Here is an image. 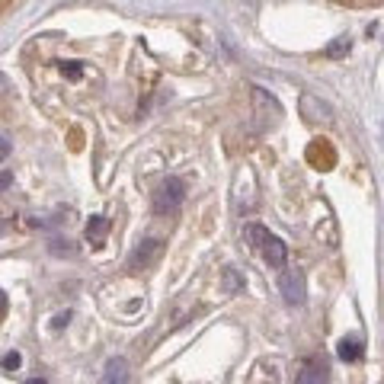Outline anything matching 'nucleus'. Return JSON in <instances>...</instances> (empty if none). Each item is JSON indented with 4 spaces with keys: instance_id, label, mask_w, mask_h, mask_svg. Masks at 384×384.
<instances>
[{
    "instance_id": "7",
    "label": "nucleus",
    "mask_w": 384,
    "mask_h": 384,
    "mask_svg": "<svg viewBox=\"0 0 384 384\" xmlns=\"http://www.w3.org/2000/svg\"><path fill=\"white\" fill-rule=\"evenodd\" d=\"M106 231H109V218H103V215H93V218L87 221V241H90L93 247H103Z\"/></svg>"
},
{
    "instance_id": "18",
    "label": "nucleus",
    "mask_w": 384,
    "mask_h": 384,
    "mask_svg": "<svg viewBox=\"0 0 384 384\" xmlns=\"http://www.w3.org/2000/svg\"><path fill=\"white\" fill-rule=\"evenodd\" d=\"M26 384H45V381H42V378H29V381H26Z\"/></svg>"
},
{
    "instance_id": "12",
    "label": "nucleus",
    "mask_w": 384,
    "mask_h": 384,
    "mask_svg": "<svg viewBox=\"0 0 384 384\" xmlns=\"http://www.w3.org/2000/svg\"><path fill=\"white\" fill-rule=\"evenodd\" d=\"M346 52H349V38H336V42L327 48V55H330V58H339V55H346Z\"/></svg>"
},
{
    "instance_id": "4",
    "label": "nucleus",
    "mask_w": 384,
    "mask_h": 384,
    "mask_svg": "<svg viewBox=\"0 0 384 384\" xmlns=\"http://www.w3.org/2000/svg\"><path fill=\"white\" fill-rule=\"evenodd\" d=\"M263 253H266V263H269L272 269H282V266H285V259H288V247H285V241L272 237V234H269V241H266Z\"/></svg>"
},
{
    "instance_id": "5",
    "label": "nucleus",
    "mask_w": 384,
    "mask_h": 384,
    "mask_svg": "<svg viewBox=\"0 0 384 384\" xmlns=\"http://www.w3.org/2000/svg\"><path fill=\"white\" fill-rule=\"evenodd\" d=\"M103 384H128V362L122 355L106 362V371H103Z\"/></svg>"
},
{
    "instance_id": "16",
    "label": "nucleus",
    "mask_w": 384,
    "mask_h": 384,
    "mask_svg": "<svg viewBox=\"0 0 384 384\" xmlns=\"http://www.w3.org/2000/svg\"><path fill=\"white\" fill-rule=\"evenodd\" d=\"M13 183V173H0V189H7Z\"/></svg>"
},
{
    "instance_id": "17",
    "label": "nucleus",
    "mask_w": 384,
    "mask_h": 384,
    "mask_svg": "<svg viewBox=\"0 0 384 384\" xmlns=\"http://www.w3.org/2000/svg\"><path fill=\"white\" fill-rule=\"evenodd\" d=\"M3 308H7V294L0 292V311H3Z\"/></svg>"
},
{
    "instance_id": "3",
    "label": "nucleus",
    "mask_w": 384,
    "mask_h": 384,
    "mask_svg": "<svg viewBox=\"0 0 384 384\" xmlns=\"http://www.w3.org/2000/svg\"><path fill=\"white\" fill-rule=\"evenodd\" d=\"M279 292L288 304H304V272L301 269H285L279 279Z\"/></svg>"
},
{
    "instance_id": "11",
    "label": "nucleus",
    "mask_w": 384,
    "mask_h": 384,
    "mask_svg": "<svg viewBox=\"0 0 384 384\" xmlns=\"http://www.w3.org/2000/svg\"><path fill=\"white\" fill-rule=\"evenodd\" d=\"M20 365H23V355H20V353H7L3 359H0V369H3V371H16Z\"/></svg>"
},
{
    "instance_id": "10",
    "label": "nucleus",
    "mask_w": 384,
    "mask_h": 384,
    "mask_svg": "<svg viewBox=\"0 0 384 384\" xmlns=\"http://www.w3.org/2000/svg\"><path fill=\"white\" fill-rule=\"evenodd\" d=\"M225 292H227V294L243 292V276H241L237 269H225Z\"/></svg>"
},
{
    "instance_id": "14",
    "label": "nucleus",
    "mask_w": 384,
    "mask_h": 384,
    "mask_svg": "<svg viewBox=\"0 0 384 384\" xmlns=\"http://www.w3.org/2000/svg\"><path fill=\"white\" fill-rule=\"evenodd\" d=\"M68 320H71L68 311H64V314H58V317L52 320V330H61V327H68Z\"/></svg>"
},
{
    "instance_id": "2",
    "label": "nucleus",
    "mask_w": 384,
    "mask_h": 384,
    "mask_svg": "<svg viewBox=\"0 0 384 384\" xmlns=\"http://www.w3.org/2000/svg\"><path fill=\"white\" fill-rule=\"evenodd\" d=\"M164 247L166 243L160 241V237H148V241H141L135 247V253L128 256V269H148L151 263H157L160 259V253H164Z\"/></svg>"
},
{
    "instance_id": "9",
    "label": "nucleus",
    "mask_w": 384,
    "mask_h": 384,
    "mask_svg": "<svg viewBox=\"0 0 384 384\" xmlns=\"http://www.w3.org/2000/svg\"><path fill=\"white\" fill-rule=\"evenodd\" d=\"M243 234H247V241H250V247H266V241H269V231H266L263 225H247L243 227Z\"/></svg>"
},
{
    "instance_id": "13",
    "label": "nucleus",
    "mask_w": 384,
    "mask_h": 384,
    "mask_svg": "<svg viewBox=\"0 0 384 384\" xmlns=\"http://www.w3.org/2000/svg\"><path fill=\"white\" fill-rule=\"evenodd\" d=\"M83 74V68H80V61H68L64 64V77H71V80H77V77Z\"/></svg>"
},
{
    "instance_id": "15",
    "label": "nucleus",
    "mask_w": 384,
    "mask_h": 384,
    "mask_svg": "<svg viewBox=\"0 0 384 384\" xmlns=\"http://www.w3.org/2000/svg\"><path fill=\"white\" fill-rule=\"evenodd\" d=\"M7 157H10V141L7 138H0V164H3Z\"/></svg>"
},
{
    "instance_id": "8",
    "label": "nucleus",
    "mask_w": 384,
    "mask_h": 384,
    "mask_svg": "<svg viewBox=\"0 0 384 384\" xmlns=\"http://www.w3.org/2000/svg\"><path fill=\"white\" fill-rule=\"evenodd\" d=\"M294 384H327V369H324V365L308 362V365L294 375Z\"/></svg>"
},
{
    "instance_id": "6",
    "label": "nucleus",
    "mask_w": 384,
    "mask_h": 384,
    "mask_svg": "<svg viewBox=\"0 0 384 384\" xmlns=\"http://www.w3.org/2000/svg\"><path fill=\"white\" fill-rule=\"evenodd\" d=\"M362 353H365V346H362V339H359V336H343V339H339L336 355H339L343 362H359Z\"/></svg>"
},
{
    "instance_id": "1",
    "label": "nucleus",
    "mask_w": 384,
    "mask_h": 384,
    "mask_svg": "<svg viewBox=\"0 0 384 384\" xmlns=\"http://www.w3.org/2000/svg\"><path fill=\"white\" fill-rule=\"evenodd\" d=\"M183 199H186V183H183L180 176H170V180L157 189V196H154V211H157V215H173L183 205Z\"/></svg>"
}]
</instances>
